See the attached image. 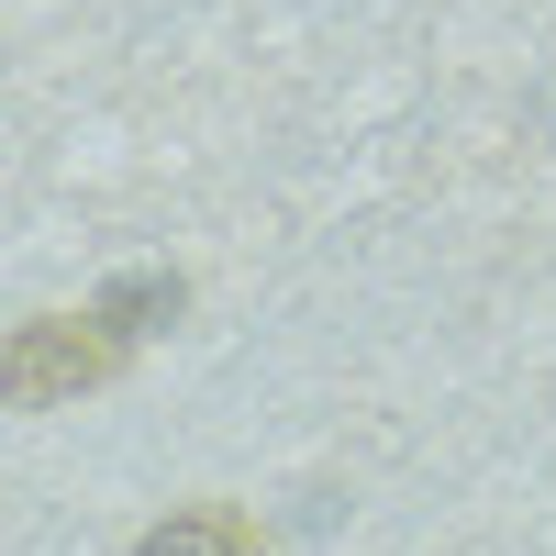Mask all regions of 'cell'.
I'll use <instances>...</instances> for the list:
<instances>
[{
	"instance_id": "6da1fadb",
	"label": "cell",
	"mask_w": 556,
	"mask_h": 556,
	"mask_svg": "<svg viewBox=\"0 0 556 556\" xmlns=\"http://www.w3.org/2000/svg\"><path fill=\"white\" fill-rule=\"evenodd\" d=\"M123 367V334L101 312H34L23 334H12V356H0V390H12V412H45V401H78V390H101Z\"/></svg>"
},
{
	"instance_id": "3957f363",
	"label": "cell",
	"mask_w": 556,
	"mask_h": 556,
	"mask_svg": "<svg viewBox=\"0 0 556 556\" xmlns=\"http://www.w3.org/2000/svg\"><path fill=\"white\" fill-rule=\"evenodd\" d=\"M134 556H256V523L235 513V501H201V513H167Z\"/></svg>"
},
{
	"instance_id": "7a4b0ae2",
	"label": "cell",
	"mask_w": 556,
	"mask_h": 556,
	"mask_svg": "<svg viewBox=\"0 0 556 556\" xmlns=\"http://www.w3.org/2000/svg\"><path fill=\"white\" fill-rule=\"evenodd\" d=\"M89 312H101L112 334L134 345V334H156V323H178V312H190V278H178V267H134V278H112V290L89 301Z\"/></svg>"
}]
</instances>
